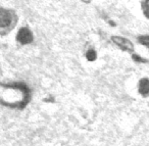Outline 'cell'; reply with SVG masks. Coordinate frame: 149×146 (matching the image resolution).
<instances>
[{
    "instance_id": "cell-1",
    "label": "cell",
    "mask_w": 149,
    "mask_h": 146,
    "mask_svg": "<svg viewBox=\"0 0 149 146\" xmlns=\"http://www.w3.org/2000/svg\"><path fill=\"white\" fill-rule=\"evenodd\" d=\"M17 15L13 10L0 7V33H6L13 27Z\"/></svg>"
},
{
    "instance_id": "cell-2",
    "label": "cell",
    "mask_w": 149,
    "mask_h": 146,
    "mask_svg": "<svg viewBox=\"0 0 149 146\" xmlns=\"http://www.w3.org/2000/svg\"><path fill=\"white\" fill-rule=\"evenodd\" d=\"M110 39H111L112 43L118 48H120V50H123V51L128 52V53H130V54L135 52V45L129 38H126V37H124V36L114 35V36H111Z\"/></svg>"
},
{
    "instance_id": "cell-3",
    "label": "cell",
    "mask_w": 149,
    "mask_h": 146,
    "mask_svg": "<svg viewBox=\"0 0 149 146\" xmlns=\"http://www.w3.org/2000/svg\"><path fill=\"white\" fill-rule=\"evenodd\" d=\"M15 40L17 43L21 45H30L33 43L34 41V35L33 32L29 29L28 27H22L21 29L17 31V36H15Z\"/></svg>"
},
{
    "instance_id": "cell-4",
    "label": "cell",
    "mask_w": 149,
    "mask_h": 146,
    "mask_svg": "<svg viewBox=\"0 0 149 146\" xmlns=\"http://www.w3.org/2000/svg\"><path fill=\"white\" fill-rule=\"evenodd\" d=\"M137 91L139 95L143 98L149 97V78L148 77H142L139 79L137 83Z\"/></svg>"
},
{
    "instance_id": "cell-5",
    "label": "cell",
    "mask_w": 149,
    "mask_h": 146,
    "mask_svg": "<svg viewBox=\"0 0 149 146\" xmlns=\"http://www.w3.org/2000/svg\"><path fill=\"white\" fill-rule=\"evenodd\" d=\"M136 41L141 46L149 49V34H140L136 37Z\"/></svg>"
},
{
    "instance_id": "cell-6",
    "label": "cell",
    "mask_w": 149,
    "mask_h": 146,
    "mask_svg": "<svg viewBox=\"0 0 149 146\" xmlns=\"http://www.w3.org/2000/svg\"><path fill=\"white\" fill-rule=\"evenodd\" d=\"M85 57L86 59L89 62H94L98 57V53L94 48H88L87 51L85 53Z\"/></svg>"
},
{
    "instance_id": "cell-7",
    "label": "cell",
    "mask_w": 149,
    "mask_h": 146,
    "mask_svg": "<svg viewBox=\"0 0 149 146\" xmlns=\"http://www.w3.org/2000/svg\"><path fill=\"white\" fill-rule=\"evenodd\" d=\"M141 10L145 19L149 20V0H142L141 1Z\"/></svg>"
},
{
    "instance_id": "cell-8",
    "label": "cell",
    "mask_w": 149,
    "mask_h": 146,
    "mask_svg": "<svg viewBox=\"0 0 149 146\" xmlns=\"http://www.w3.org/2000/svg\"><path fill=\"white\" fill-rule=\"evenodd\" d=\"M131 56H132L133 61H135L136 64H146V62H148V60H147L146 58L143 57V56H141L140 54L136 53V52H134V53L131 54Z\"/></svg>"
},
{
    "instance_id": "cell-9",
    "label": "cell",
    "mask_w": 149,
    "mask_h": 146,
    "mask_svg": "<svg viewBox=\"0 0 149 146\" xmlns=\"http://www.w3.org/2000/svg\"><path fill=\"white\" fill-rule=\"evenodd\" d=\"M80 1H82V2H84V3H90L91 0H80Z\"/></svg>"
}]
</instances>
